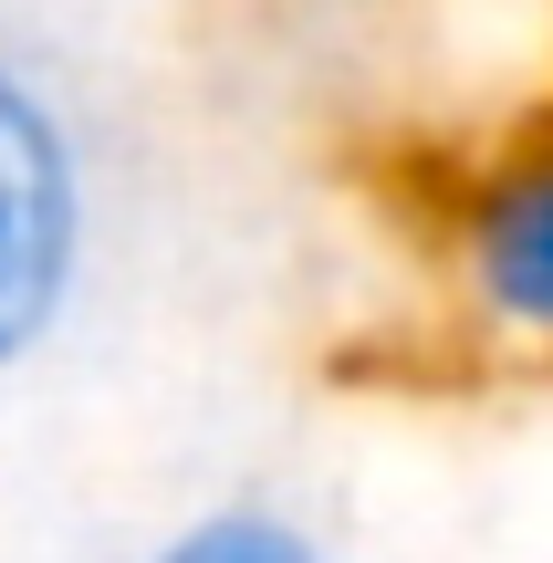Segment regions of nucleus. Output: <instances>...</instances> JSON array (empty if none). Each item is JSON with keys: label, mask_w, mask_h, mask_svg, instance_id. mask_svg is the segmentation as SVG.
Listing matches in <instances>:
<instances>
[{"label": "nucleus", "mask_w": 553, "mask_h": 563, "mask_svg": "<svg viewBox=\"0 0 553 563\" xmlns=\"http://www.w3.org/2000/svg\"><path fill=\"white\" fill-rule=\"evenodd\" d=\"M429 251H439V282H450V313L480 344L553 365V125L491 146L439 199Z\"/></svg>", "instance_id": "obj_2"}, {"label": "nucleus", "mask_w": 553, "mask_h": 563, "mask_svg": "<svg viewBox=\"0 0 553 563\" xmlns=\"http://www.w3.org/2000/svg\"><path fill=\"white\" fill-rule=\"evenodd\" d=\"M104 157L74 84L0 32V386H21L95 302Z\"/></svg>", "instance_id": "obj_1"}, {"label": "nucleus", "mask_w": 553, "mask_h": 563, "mask_svg": "<svg viewBox=\"0 0 553 563\" xmlns=\"http://www.w3.org/2000/svg\"><path fill=\"white\" fill-rule=\"evenodd\" d=\"M313 11H376V0H313Z\"/></svg>", "instance_id": "obj_4"}, {"label": "nucleus", "mask_w": 553, "mask_h": 563, "mask_svg": "<svg viewBox=\"0 0 553 563\" xmlns=\"http://www.w3.org/2000/svg\"><path fill=\"white\" fill-rule=\"evenodd\" d=\"M136 563H345V553H334V532L313 511L272 501V490H230V501L178 511Z\"/></svg>", "instance_id": "obj_3"}]
</instances>
